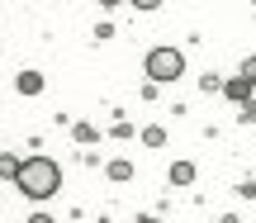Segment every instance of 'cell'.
Returning a JSON list of instances; mask_svg holds the SVG:
<instances>
[{"instance_id": "1", "label": "cell", "mask_w": 256, "mask_h": 223, "mask_svg": "<svg viewBox=\"0 0 256 223\" xmlns=\"http://www.w3.org/2000/svg\"><path fill=\"white\" fill-rule=\"evenodd\" d=\"M14 186L24 190L28 200H48V195L62 190V166H57L52 157H24V162H19Z\"/></svg>"}, {"instance_id": "2", "label": "cell", "mask_w": 256, "mask_h": 223, "mask_svg": "<svg viewBox=\"0 0 256 223\" xmlns=\"http://www.w3.org/2000/svg\"><path fill=\"white\" fill-rule=\"evenodd\" d=\"M180 72H185V57L176 52V48H152V52H147V76H152V81H176Z\"/></svg>"}, {"instance_id": "3", "label": "cell", "mask_w": 256, "mask_h": 223, "mask_svg": "<svg viewBox=\"0 0 256 223\" xmlns=\"http://www.w3.org/2000/svg\"><path fill=\"white\" fill-rule=\"evenodd\" d=\"M223 90H228V100H242V104H247V95H252V81H247V76H238V81H228Z\"/></svg>"}, {"instance_id": "4", "label": "cell", "mask_w": 256, "mask_h": 223, "mask_svg": "<svg viewBox=\"0 0 256 223\" xmlns=\"http://www.w3.org/2000/svg\"><path fill=\"white\" fill-rule=\"evenodd\" d=\"M19 90H24V95H38V90H43V76H38V72H19Z\"/></svg>"}, {"instance_id": "5", "label": "cell", "mask_w": 256, "mask_h": 223, "mask_svg": "<svg viewBox=\"0 0 256 223\" xmlns=\"http://www.w3.org/2000/svg\"><path fill=\"white\" fill-rule=\"evenodd\" d=\"M171 180H176V186H190V180H194V166H190V162H176V166H171Z\"/></svg>"}, {"instance_id": "6", "label": "cell", "mask_w": 256, "mask_h": 223, "mask_svg": "<svg viewBox=\"0 0 256 223\" xmlns=\"http://www.w3.org/2000/svg\"><path fill=\"white\" fill-rule=\"evenodd\" d=\"M0 176H5V180H14V176H19V162L10 157V152H0Z\"/></svg>"}, {"instance_id": "7", "label": "cell", "mask_w": 256, "mask_h": 223, "mask_svg": "<svg viewBox=\"0 0 256 223\" xmlns=\"http://www.w3.org/2000/svg\"><path fill=\"white\" fill-rule=\"evenodd\" d=\"M110 176L114 180H128V176H133V166H128V162H110Z\"/></svg>"}, {"instance_id": "8", "label": "cell", "mask_w": 256, "mask_h": 223, "mask_svg": "<svg viewBox=\"0 0 256 223\" xmlns=\"http://www.w3.org/2000/svg\"><path fill=\"white\" fill-rule=\"evenodd\" d=\"M133 5H138V10H156L162 0H133Z\"/></svg>"}, {"instance_id": "9", "label": "cell", "mask_w": 256, "mask_h": 223, "mask_svg": "<svg viewBox=\"0 0 256 223\" xmlns=\"http://www.w3.org/2000/svg\"><path fill=\"white\" fill-rule=\"evenodd\" d=\"M28 223H52V218H48V214H34V218H28Z\"/></svg>"}, {"instance_id": "10", "label": "cell", "mask_w": 256, "mask_h": 223, "mask_svg": "<svg viewBox=\"0 0 256 223\" xmlns=\"http://www.w3.org/2000/svg\"><path fill=\"white\" fill-rule=\"evenodd\" d=\"M138 223H162V218H138Z\"/></svg>"}, {"instance_id": "11", "label": "cell", "mask_w": 256, "mask_h": 223, "mask_svg": "<svg viewBox=\"0 0 256 223\" xmlns=\"http://www.w3.org/2000/svg\"><path fill=\"white\" fill-rule=\"evenodd\" d=\"M100 5H119V0H100Z\"/></svg>"}]
</instances>
